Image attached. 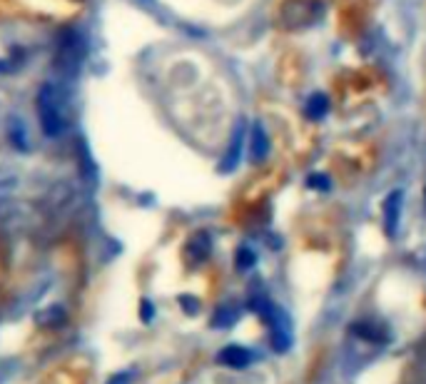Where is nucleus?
<instances>
[{
	"mask_svg": "<svg viewBox=\"0 0 426 384\" xmlns=\"http://www.w3.org/2000/svg\"><path fill=\"white\" fill-rule=\"evenodd\" d=\"M210 253H212V237L207 235L205 229L194 232V235L185 242V259H187L190 267L202 264L207 257H210Z\"/></svg>",
	"mask_w": 426,
	"mask_h": 384,
	"instance_id": "obj_5",
	"label": "nucleus"
},
{
	"mask_svg": "<svg viewBox=\"0 0 426 384\" xmlns=\"http://www.w3.org/2000/svg\"><path fill=\"white\" fill-rule=\"evenodd\" d=\"M349 329H352L357 337L367 339V342H374V344H384L389 339L387 329H381L379 325H374V322H354Z\"/></svg>",
	"mask_w": 426,
	"mask_h": 384,
	"instance_id": "obj_11",
	"label": "nucleus"
},
{
	"mask_svg": "<svg viewBox=\"0 0 426 384\" xmlns=\"http://www.w3.org/2000/svg\"><path fill=\"white\" fill-rule=\"evenodd\" d=\"M327 113H329V98L324 92H314L312 98L307 100V105H304V115L309 120H322Z\"/></svg>",
	"mask_w": 426,
	"mask_h": 384,
	"instance_id": "obj_13",
	"label": "nucleus"
},
{
	"mask_svg": "<svg viewBox=\"0 0 426 384\" xmlns=\"http://www.w3.org/2000/svg\"><path fill=\"white\" fill-rule=\"evenodd\" d=\"M10 143H13V148H17V150H25L28 148V135H25V125H23V120H17V118H10Z\"/></svg>",
	"mask_w": 426,
	"mask_h": 384,
	"instance_id": "obj_14",
	"label": "nucleus"
},
{
	"mask_svg": "<svg viewBox=\"0 0 426 384\" xmlns=\"http://www.w3.org/2000/svg\"><path fill=\"white\" fill-rule=\"evenodd\" d=\"M322 0H284L279 8V25L284 30H304L322 17Z\"/></svg>",
	"mask_w": 426,
	"mask_h": 384,
	"instance_id": "obj_2",
	"label": "nucleus"
},
{
	"mask_svg": "<svg viewBox=\"0 0 426 384\" xmlns=\"http://www.w3.org/2000/svg\"><path fill=\"white\" fill-rule=\"evenodd\" d=\"M217 362H220V364H225V367L245 369L247 364L252 362V352L247 350V347H239V344H227L225 350H220Z\"/></svg>",
	"mask_w": 426,
	"mask_h": 384,
	"instance_id": "obj_8",
	"label": "nucleus"
},
{
	"mask_svg": "<svg viewBox=\"0 0 426 384\" xmlns=\"http://www.w3.org/2000/svg\"><path fill=\"white\" fill-rule=\"evenodd\" d=\"M267 327L272 332V347L277 352H287L292 344V325H290V317L287 312L274 307L272 315L267 317Z\"/></svg>",
	"mask_w": 426,
	"mask_h": 384,
	"instance_id": "obj_4",
	"label": "nucleus"
},
{
	"mask_svg": "<svg viewBox=\"0 0 426 384\" xmlns=\"http://www.w3.org/2000/svg\"><path fill=\"white\" fill-rule=\"evenodd\" d=\"M402 202H404L402 190H394V192H389V197L384 200V229H387L389 237H397L399 215H402Z\"/></svg>",
	"mask_w": 426,
	"mask_h": 384,
	"instance_id": "obj_7",
	"label": "nucleus"
},
{
	"mask_svg": "<svg viewBox=\"0 0 426 384\" xmlns=\"http://www.w3.org/2000/svg\"><path fill=\"white\" fill-rule=\"evenodd\" d=\"M269 155V138L264 127L260 122L252 125V132H250V160L252 162H262L264 157Z\"/></svg>",
	"mask_w": 426,
	"mask_h": 384,
	"instance_id": "obj_10",
	"label": "nucleus"
},
{
	"mask_svg": "<svg viewBox=\"0 0 426 384\" xmlns=\"http://www.w3.org/2000/svg\"><path fill=\"white\" fill-rule=\"evenodd\" d=\"M424 197H426V190H424Z\"/></svg>",
	"mask_w": 426,
	"mask_h": 384,
	"instance_id": "obj_20",
	"label": "nucleus"
},
{
	"mask_svg": "<svg viewBox=\"0 0 426 384\" xmlns=\"http://www.w3.org/2000/svg\"><path fill=\"white\" fill-rule=\"evenodd\" d=\"M307 187L319 190V192H327V190L332 187L329 175H324V172H314V175H309V178H307Z\"/></svg>",
	"mask_w": 426,
	"mask_h": 384,
	"instance_id": "obj_16",
	"label": "nucleus"
},
{
	"mask_svg": "<svg viewBox=\"0 0 426 384\" xmlns=\"http://www.w3.org/2000/svg\"><path fill=\"white\" fill-rule=\"evenodd\" d=\"M35 105H38V118H40V127H43V132H45L48 138H57V135L65 130V125H68L57 87L50 85V83H45V85L38 90V103Z\"/></svg>",
	"mask_w": 426,
	"mask_h": 384,
	"instance_id": "obj_1",
	"label": "nucleus"
},
{
	"mask_svg": "<svg viewBox=\"0 0 426 384\" xmlns=\"http://www.w3.org/2000/svg\"><path fill=\"white\" fill-rule=\"evenodd\" d=\"M180 304L182 307H185V310H187V315H194V312L199 310V302L194 297H187V294H182L180 297Z\"/></svg>",
	"mask_w": 426,
	"mask_h": 384,
	"instance_id": "obj_17",
	"label": "nucleus"
},
{
	"mask_svg": "<svg viewBox=\"0 0 426 384\" xmlns=\"http://www.w3.org/2000/svg\"><path fill=\"white\" fill-rule=\"evenodd\" d=\"M242 145H245V122H237L232 132V140L227 145V152L220 160V172H232L239 165V157H242Z\"/></svg>",
	"mask_w": 426,
	"mask_h": 384,
	"instance_id": "obj_6",
	"label": "nucleus"
},
{
	"mask_svg": "<svg viewBox=\"0 0 426 384\" xmlns=\"http://www.w3.org/2000/svg\"><path fill=\"white\" fill-rule=\"evenodd\" d=\"M130 382H132L130 372H120V374H115V377H110L108 384H130Z\"/></svg>",
	"mask_w": 426,
	"mask_h": 384,
	"instance_id": "obj_19",
	"label": "nucleus"
},
{
	"mask_svg": "<svg viewBox=\"0 0 426 384\" xmlns=\"http://www.w3.org/2000/svg\"><path fill=\"white\" fill-rule=\"evenodd\" d=\"M83 63V45H80V38L73 30H65L63 38L57 41V68L63 70V75H75Z\"/></svg>",
	"mask_w": 426,
	"mask_h": 384,
	"instance_id": "obj_3",
	"label": "nucleus"
},
{
	"mask_svg": "<svg viewBox=\"0 0 426 384\" xmlns=\"http://www.w3.org/2000/svg\"><path fill=\"white\" fill-rule=\"evenodd\" d=\"M239 320V304H234V302H225V304H220L215 310V315H212V327H220V329H227V327H232L234 322Z\"/></svg>",
	"mask_w": 426,
	"mask_h": 384,
	"instance_id": "obj_12",
	"label": "nucleus"
},
{
	"mask_svg": "<svg viewBox=\"0 0 426 384\" xmlns=\"http://www.w3.org/2000/svg\"><path fill=\"white\" fill-rule=\"evenodd\" d=\"M65 322H68V312L60 304H50V307H45V310H40L35 315V325L43 329H57L63 327Z\"/></svg>",
	"mask_w": 426,
	"mask_h": 384,
	"instance_id": "obj_9",
	"label": "nucleus"
},
{
	"mask_svg": "<svg viewBox=\"0 0 426 384\" xmlns=\"http://www.w3.org/2000/svg\"><path fill=\"white\" fill-rule=\"evenodd\" d=\"M140 315H142V320H145V322L152 320L155 307H152V302H150V299H142V302H140Z\"/></svg>",
	"mask_w": 426,
	"mask_h": 384,
	"instance_id": "obj_18",
	"label": "nucleus"
},
{
	"mask_svg": "<svg viewBox=\"0 0 426 384\" xmlns=\"http://www.w3.org/2000/svg\"><path fill=\"white\" fill-rule=\"evenodd\" d=\"M255 264H257V255L252 253L250 247H239L237 257H234V267H237V270H242V272H247V270H252Z\"/></svg>",
	"mask_w": 426,
	"mask_h": 384,
	"instance_id": "obj_15",
	"label": "nucleus"
}]
</instances>
